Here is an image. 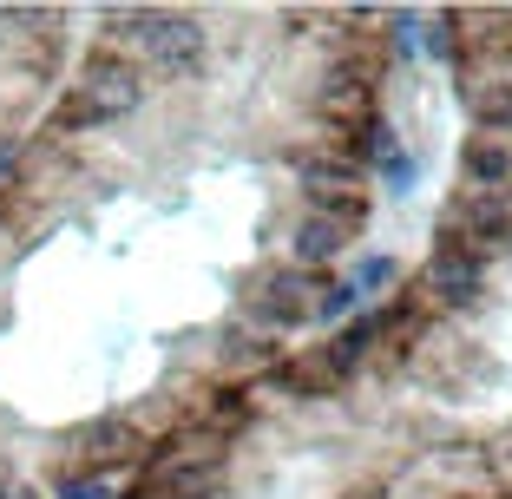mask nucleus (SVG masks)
I'll return each instance as SVG.
<instances>
[{"label":"nucleus","mask_w":512,"mask_h":499,"mask_svg":"<svg viewBox=\"0 0 512 499\" xmlns=\"http://www.w3.org/2000/svg\"><path fill=\"white\" fill-rule=\"evenodd\" d=\"M427 289H434V303H447V309H473L486 296V257L447 230V237L434 243V257H427Z\"/></svg>","instance_id":"f257e3e1"},{"label":"nucleus","mask_w":512,"mask_h":499,"mask_svg":"<svg viewBox=\"0 0 512 499\" xmlns=\"http://www.w3.org/2000/svg\"><path fill=\"white\" fill-rule=\"evenodd\" d=\"M447 230L460 243H473V250H506L512 243V191H460V204H453Z\"/></svg>","instance_id":"f03ea898"},{"label":"nucleus","mask_w":512,"mask_h":499,"mask_svg":"<svg viewBox=\"0 0 512 499\" xmlns=\"http://www.w3.org/2000/svg\"><path fill=\"white\" fill-rule=\"evenodd\" d=\"M79 92L92 99V112L99 119H125V112H138V99H145V79H138V66H125V60H99L86 79H79Z\"/></svg>","instance_id":"7ed1b4c3"},{"label":"nucleus","mask_w":512,"mask_h":499,"mask_svg":"<svg viewBox=\"0 0 512 499\" xmlns=\"http://www.w3.org/2000/svg\"><path fill=\"white\" fill-rule=\"evenodd\" d=\"M151 60L165 66L171 79H191L197 66H204V27L197 20H184V14H158V27H151Z\"/></svg>","instance_id":"20e7f679"},{"label":"nucleus","mask_w":512,"mask_h":499,"mask_svg":"<svg viewBox=\"0 0 512 499\" xmlns=\"http://www.w3.org/2000/svg\"><path fill=\"white\" fill-rule=\"evenodd\" d=\"M460 178L473 191H512V132H473L460 145Z\"/></svg>","instance_id":"39448f33"},{"label":"nucleus","mask_w":512,"mask_h":499,"mask_svg":"<svg viewBox=\"0 0 512 499\" xmlns=\"http://www.w3.org/2000/svg\"><path fill=\"white\" fill-rule=\"evenodd\" d=\"M302 296H309V276H302V270H283V276H270V283H263V296L250 303V316L270 322V329H296L302 316H316Z\"/></svg>","instance_id":"423d86ee"},{"label":"nucleus","mask_w":512,"mask_h":499,"mask_svg":"<svg viewBox=\"0 0 512 499\" xmlns=\"http://www.w3.org/2000/svg\"><path fill=\"white\" fill-rule=\"evenodd\" d=\"M348 250V224H335V217L309 211L296 224V270H316V263H335Z\"/></svg>","instance_id":"0eeeda50"},{"label":"nucleus","mask_w":512,"mask_h":499,"mask_svg":"<svg viewBox=\"0 0 512 499\" xmlns=\"http://www.w3.org/2000/svg\"><path fill=\"white\" fill-rule=\"evenodd\" d=\"M460 99H467V119L480 132H512V79H467Z\"/></svg>","instance_id":"6e6552de"},{"label":"nucleus","mask_w":512,"mask_h":499,"mask_svg":"<svg viewBox=\"0 0 512 499\" xmlns=\"http://www.w3.org/2000/svg\"><path fill=\"white\" fill-rule=\"evenodd\" d=\"M217 480H224V460H204V467H171L165 480H158V499H204Z\"/></svg>","instance_id":"1a4fd4ad"},{"label":"nucleus","mask_w":512,"mask_h":499,"mask_svg":"<svg viewBox=\"0 0 512 499\" xmlns=\"http://www.w3.org/2000/svg\"><path fill=\"white\" fill-rule=\"evenodd\" d=\"M355 303H362V289H355V283H329V289H322V303H316V316L322 322H342Z\"/></svg>","instance_id":"9d476101"},{"label":"nucleus","mask_w":512,"mask_h":499,"mask_svg":"<svg viewBox=\"0 0 512 499\" xmlns=\"http://www.w3.org/2000/svg\"><path fill=\"white\" fill-rule=\"evenodd\" d=\"M348 283H355V289H362V296H368V289L394 283V263H388V257H362V263H355V276H348Z\"/></svg>","instance_id":"9b49d317"},{"label":"nucleus","mask_w":512,"mask_h":499,"mask_svg":"<svg viewBox=\"0 0 512 499\" xmlns=\"http://www.w3.org/2000/svg\"><path fill=\"white\" fill-rule=\"evenodd\" d=\"M53 499H112V486L106 480H60Z\"/></svg>","instance_id":"f8f14e48"},{"label":"nucleus","mask_w":512,"mask_h":499,"mask_svg":"<svg viewBox=\"0 0 512 499\" xmlns=\"http://www.w3.org/2000/svg\"><path fill=\"white\" fill-rule=\"evenodd\" d=\"M381 178H388V191H407V184H414V158H388V165H381Z\"/></svg>","instance_id":"ddd939ff"},{"label":"nucleus","mask_w":512,"mask_h":499,"mask_svg":"<svg viewBox=\"0 0 512 499\" xmlns=\"http://www.w3.org/2000/svg\"><path fill=\"white\" fill-rule=\"evenodd\" d=\"M427 53H434V60H453V20H434V33H427Z\"/></svg>","instance_id":"4468645a"}]
</instances>
